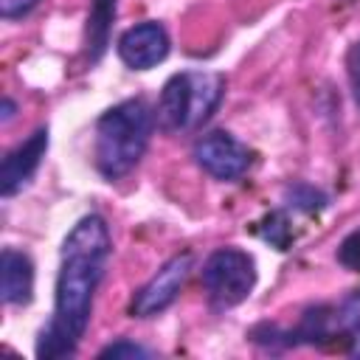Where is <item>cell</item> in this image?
<instances>
[{
	"instance_id": "cell-6",
	"label": "cell",
	"mask_w": 360,
	"mask_h": 360,
	"mask_svg": "<svg viewBox=\"0 0 360 360\" xmlns=\"http://www.w3.org/2000/svg\"><path fill=\"white\" fill-rule=\"evenodd\" d=\"M191 270H194V253L191 250H183V253H174L172 259H166L152 273V278L143 287L135 290V295L129 301V315L146 321V318H155V315L166 312L177 301L180 290L186 287V281L191 276Z\"/></svg>"
},
{
	"instance_id": "cell-15",
	"label": "cell",
	"mask_w": 360,
	"mask_h": 360,
	"mask_svg": "<svg viewBox=\"0 0 360 360\" xmlns=\"http://www.w3.org/2000/svg\"><path fill=\"white\" fill-rule=\"evenodd\" d=\"M132 357H155V352L143 343L129 340V338H118L98 352V360H132Z\"/></svg>"
},
{
	"instance_id": "cell-10",
	"label": "cell",
	"mask_w": 360,
	"mask_h": 360,
	"mask_svg": "<svg viewBox=\"0 0 360 360\" xmlns=\"http://www.w3.org/2000/svg\"><path fill=\"white\" fill-rule=\"evenodd\" d=\"M0 298L8 307H28L34 301V262L25 250L3 248V253H0Z\"/></svg>"
},
{
	"instance_id": "cell-17",
	"label": "cell",
	"mask_w": 360,
	"mask_h": 360,
	"mask_svg": "<svg viewBox=\"0 0 360 360\" xmlns=\"http://www.w3.org/2000/svg\"><path fill=\"white\" fill-rule=\"evenodd\" d=\"M39 0H0V17L3 20H20L28 11H34Z\"/></svg>"
},
{
	"instance_id": "cell-3",
	"label": "cell",
	"mask_w": 360,
	"mask_h": 360,
	"mask_svg": "<svg viewBox=\"0 0 360 360\" xmlns=\"http://www.w3.org/2000/svg\"><path fill=\"white\" fill-rule=\"evenodd\" d=\"M225 98V76L208 70H180L166 79L155 118L163 132H194L211 121Z\"/></svg>"
},
{
	"instance_id": "cell-16",
	"label": "cell",
	"mask_w": 360,
	"mask_h": 360,
	"mask_svg": "<svg viewBox=\"0 0 360 360\" xmlns=\"http://www.w3.org/2000/svg\"><path fill=\"white\" fill-rule=\"evenodd\" d=\"M335 259H338V264H340L343 270H349V273H360V228L349 231V233L340 239Z\"/></svg>"
},
{
	"instance_id": "cell-7",
	"label": "cell",
	"mask_w": 360,
	"mask_h": 360,
	"mask_svg": "<svg viewBox=\"0 0 360 360\" xmlns=\"http://www.w3.org/2000/svg\"><path fill=\"white\" fill-rule=\"evenodd\" d=\"M191 158L208 177L222 183H236L253 166V149L228 129L202 132L191 146Z\"/></svg>"
},
{
	"instance_id": "cell-9",
	"label": "cell",
	"mask_w": 360,
	"mask_h": 360,
	"mask_svg": "<svg viewBox=\"0 0 360 360\" xmlns=\"http://www.w3.org/2000/svg\"><path fill=\"white\" fill-rule=\"evenodd\" d=\"M169 48H172L169 31L158 20H143L138 25L127 28L115 42L118 59L129 70H152V68H158L169 56Z\"/></svg>"
},
{
	"instance_id": "cell-4",
	"label": "cell",
	"mask_w": 360,
	"mask_h": 360,
	"mask_svg": "<svg viewBox=\"0 0 360 360\" xmlns=\"http://www.w3.org/2000/svg\"><path fill=\"white\" fill-rule=\"evenodd\" d=\"M200 278H202V290L208 295L211 309L217 312L233 309L242 301H248L256 287V278H259L256 259L248 250H239L233 245L217 248L205 256Z\"/></svg>"
},
{
	"instance_id": "cell-8",
	"label": "cell",
	"mask_w": 360,
	"mask_h": 360,
	"mask_svg": "<svg viewBox=\"0 0 360 360\" xmlns=\"http://www.w3.org/2000/svg\"><path fill=\"white\" fill-rule=\"evenodd\" d=\"M48 127H37L25 141H20L11 152H6L3 163H0V194L8 200L14 194H20L22 188L31 186V180L37 177L45 155H48Z\"/></svg>"
},
{
	"instance_id": "cell-12",
	"label": "cell",
	"mask_w": 360,
	"mask_h": 360,
	"mask_svg": "<svg viewBox=\"0 0 360 360\" xmlns=\"http://www.w3.org/2000/svg\"><path fill=\"white\" fill-rule=\"evenodd\" d=\"M281 202L290 214H301V217H318L326 205H329V194L321 191L312 183H290L281 194Z\"/></svg>"
},
{
	"instance_id": "cell-14",
	"label": "cell",
	"mask_w": 360,
	"mask_h": 360,
	"mask_svg": "<svg viewBox=\"0 0 360 360\" xmlns=\"http://www.w3.org/2000/svg\"><path fill=\"white\" fill-rule=\"evenodd\" d=\"M259 236L264 242H270L276 250H290L295 242V231H292V214L281 205L270 214H264V219L259 222Z\"/></svg>"
},
{
	"instance_id": "cell-1",
	"label": "cell",
	"mask_w": 360,
	"mask_h": 360,
	"mask_svg": "<svg viewBox=\"0 0 360 360\" xmlns=\"http://www.w3.org/2000/svg\"><path fill=\"white\" fill-rule=\"evenodd\" d=\"M110 256L112 236L107 219L101 214H84L62 239L53 312L34 343V354L39 360H62L76 354L90 326L93 301L107 276Z\"/></svg>"
},
{
	"instance_id": "cell-5",
	"label": "cell",
	"mask_w": 360,
	"mask_h": 360,
	"mask_svg": "<svg viewBox=\"0 0 360 360\" xmlns=\"http://www.w3.org/2000/svg\"><path fill=\"white\" fill-rule=\"evenodd\" d=\"M248 338L267 352H287V349H298V346L326 349V346H335L338 340H343L340 326H338V307H329V304L307 307L295 326H278V323L262 321L248 332ZM343 349H346V343H343Z\"/></svg>"
},
{
	"instance_id": "cell-18",
	"label": "cell",
	"mask_w": 360,
	"mask_h": 360,
	"mask_svg": "<svg viewBox=\"0 0 360 360\" xmlns=\"http://www.w3.org/2000/svg\"><path fill=\"white\" fill-rule=\"evenodd\" d=\"M349 82H352V98L360 110V42L352 48V56H349Z\"/></svg>"
},
{
	"instance_id": "cell-19",
	"label": "cell",
	"mask_w": 360,
	"mask_h": 360,
	"mask_svg": "<svg viewBox=\"0 0 360 360\" xmlns=\"http://www.w3.org/2000/svg\"><path fill=\"white\" fill-rule=\"evenodd\" d=\"M17 115V101L11 96H3V107H0V124H8Z\"/></svg>"
},
{
	"instance_id": "cell-11",
	"label": "cell",
	"mask_w": 360,
	"mask_h": 360,
	"mask_svg": "<svg viewBox=\"0 0 360 360\" xmlns=\"http://www.w3.org/2000/svg\"><path fill=\"white\" fill-rule=\"evenodd\" d=\"M118 11V0H90L87 22H84V59L87 65H98L110 48L112 20Z\"/></svg>"
},
{
	"instance_id": "cell-2",
	"label": "cell",
	"mask_w": 360,
	"mask_h": 360,
	"mask_svg": "<svg viewBox=\"0 0 360 360\" xmlns=\"http://www.w3.org/2000/svg\"><path fill=\"white\" fill-rule=\"evenodd\" d=\"M155 127H158L155 110L141 96L107 107L96 121V141H93L96 172L107 183L127 177L146 155Z\"/></svg>"
},
{
	"instance_id": "cell-13",
	"label": "cell",
	"mask_w": 360,
	"mask_h": 360,
	"mask_svg": "<svg viewBox=\"0 0 360 360\" xmlns=\"http://www.w3.org/2000/svg\"><path fill=\"white\" fill-rule=\"evenodd\" d=\"M338 326L349 357H360V290H352L338 304Z\"/></svg>"
}]
</instances>
